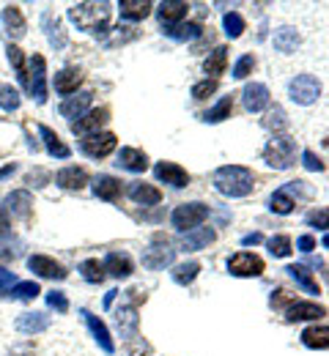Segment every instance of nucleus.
Segmentation results:
<instances>
[{
    "label": "nucleus",
    "instance_id": "c756f323",
    "mask_svg": "<svg viewBox=\"0 0 329 356\" xmlns=\"http://www.w3.org/2000/svg\"><path fill=\"white\" fill-rule=\"evenodd\" d=\"M302 343L307 348H329V326H307L302 332Z\"/></svg>",
    "mask_w": 329,
    "mask_h": 356
},
{
    "label": "nucleus",
    "instance_id": "4d7b16f0",
    "mask_svg": "<svg viewBox=\"0 0 329 356\" xmlns=\"http://www.w3.org/2000/svg\"><path fill=\"white\" fill-rule=\"evenodd\" d=\"M11 233V222H8V211L0 206V236H8Z\"/></svg>",
    "mask_w": 329,
    "mask_h": 356
},
{
    "label": "nucleus",
    "instance_id": "c85d7f7f",
    "mask_svg": "<svg viewBox=\"0 0 329 356\" xmlns=\"http://www.w3.org/2000/svg\"><path fill=\"white\" fill-rule=\"evenodd\" d=\"M39 134H42V140H45V145H47V151L52 154V156H58V159H69V156H72L69 145H66V143H63L58 134L52 132L49 127H45V124H42V127H39Z\"/></svg>",
    "mask_w": 329,
    "mask_h": 356
},
{
    "label": "nucleus",
    "instance_id": "603ef678",
    "mask_svg": "<svg viewBox=\"0 0 329 356\" xmlns=\"http://www.w3.org/2000/svg\"><path fill=\"white\" fill-rule=\"evenodd\" d=\"M302 159H305V168H307V170H313V173H321V170H324V162H321L313 151H305Z\"/></svg>",
    "mask_w": 329,
    "mask_h": 356
},
{
    "label": "nucleus",
    "instance_id": "6e6552de",
    "mask_svg": "<svg viewBox=\"0 0 329 356\" xmlns=\"http://www.w3.org/2000/svg\"><path fill=\"white\" fill-rule=\"evenodd\" d=\"M115 145H118V137L113 132L91 134V137H86V140L80 143L83 154L91 156V159H104V156H110V154L115 151Z\"/></svg>",
    "mask_w": 329,
    "mask_h": 356
},
{
    "label": "nucleus",
    "instance_id": "2eb2a0df",
    "mask_svg": "<svg viewBox=\"0 0 329 356\" xmlns=\"http://www.w3.org/2000/svg\"><path fill=\"white\" fill-rule=\"evenodd\" d=\"M6 211H11V214L19 217V220H31V214H33V197H31V192H28V189L11 192V195L6 197Z\"/></svg>",
    "mask_w": 329,
    "mask_h": 356
},
{
    "label": "nucleus",
    "instance_id": "b1692460",
    "mask_svg": "<svg viewBox=\"0 0 329 356\" xmlns=\"http://www.w3.org/2000/svg\"><path fill=\"white\" fill-rule=\"evenodd\" d=\"M49 326V315L45 312H22L17 318V329L25 332V334H39Z\"/></svg>",
    "mask_w": 329,
    "mask_h": 356
},
{
    "label": "nucleus",
    "instance_id": "39448f33",
    "mask_svg": "<svg viewBox=\"0 0 329 356\" xmlns=\"http://www.w3.org/2000/svg\"><path fill=\"white\" fill-rule=\"evenodd\" d=\"M176 261V250L170 247V241L165 238V236H154V241H151V247L143 252V266L151 268V271H159V268L170 266Z\"/></svg>",
    "mask_w": 329,
    "mask_h": 356
},
{
    "label": "nucleus",
    "instance_id": "2f4dec72",
    "mask_svg": "<svg viewBox=\"0 0 329 356\" xmlns=\"http://www.w3.org/2000/svg\"><path fill=\"white\" fill-rule=\"evenodd\" d=\"M299 42H302V39H299V33H296L294 28H280V31L275 33V49H278V52H285V55L294 52V49L299 47Z\"/></svg>",
    "mask_w": 329,
    "mask_h": 356
},
{
    "label": "nucleus",
    "instance_id": "9b49d317",
    "mask_svg": "<svg viewBox=\"0 0 329 356\" xmlns=\"http://www.w3.org/2000/svg\"><path fill=\"white\" fill-rule=\"evenodd\" d=\"M110 121V110L107 107H99V110H91L86 113L83 118H77L72 124V132L74 134H83V137H91V134H99V129Z\"/></svg>",
    "mask_w": 329,
    "mask_h": 356
},
{
    "label": "nucleus",
    "instance_id": "6ab92c4d",
    "mask_svg": "<svg viewBox=\"0 0 329 356\" xmlns=\"http://www.w3.org/2000/svg\"><path fill=\"white\" fill-rule=\"evenodd\" d=\"M214 238H217V233H214L211 227H192V230H187V233L182 236V247H184L187 252H198V250L209 247Z\"/></svg>",
    "mask_w": 329,
    "mask_h": 356
},
{
    "label": "nucleus",
    "instance_id": "72a5a7b5",
    "mask_svg": "<svg viewBox=\"0 0 329 356\" xmlns=\"http://www.w3.org/2000/svg\"><path fill=\"white\" fill-rule=\"evenodd\" d=\"M231 110H234V99L231 96H225V99H220L206 115H203V121L206 124H220V121H225V118H231Z\"/></svg>",
    "mask_w": 329,
    "mask_h": 356
},
{
    "label": "nucleus",
    "instance_id": "13d9d810",
    "mask_svg": "<svg viewBox=\"0 0 329 356\" xmlns=\"http://www.w3.org/2000/svg\"><path fill=\"white\" fill-rule=\"evenodd\" d=\"M261 241H264V236H261V233H250V236H244V238H241V244H244V247H252V244H261Z\"/></svg>",
    "mask_w": 329,
    "mask_h": 356
},
{
    "label": "nucleus",
    "instance_id": "a211bd4d",
    "mask_svg": "<svg viewBox=\"0 0 329 356\" xmlns=\"http://www.w3.org/2000/svg\"><path fill=\"white\" fill-rule=\"evenodd\" d=\"M115 165L124 168V170H129V173H145L148 170V156L143 154L141 148H121Z\"/></svg>",
    "mask_w": 329,
    "mask_h": 356
},
{
    "label": "nucleus",
    "instance_id": "393cba45",
    "mask_svg": "<svg viewBox=\"0 0 329 356\" xmlns=\"http://www.w3.org/2000/svg\"><path fill=\"white\" fill-rule=\"evenodd\" d=\"M58 186H63V189H72V192H80L86 184H88V173L83 170V168H63L58 176Z\"/></svg>",
    "mask_w": 329,
    "mask_h": 356
},
{
    "label": "nucleus",
    "instance_id": "49530a36",
    "mask_svg": "<svg viewBox=\"0 0 329 356\" xmlns=\"http://www.w3.org/2000/svg\"><path fill=\"white\" fill-rule=\"evenodd\" d=\"M0 107H3L6 113L17 110V107H19V90L11 88V86H0Z\"/></svg>",
    "mask_w": 329,
    "mask_h": 356
},
{
    "label": "nucleus",
    "instance_id": "3c124183",
    "mask_svg": "<svg viewBox=\"0 0 329 356\" xmlns=\"http://www.w3.org/2000/svg\"><path fill=\"white\" fill-rule=\"evenodd\" d=\"M47 305L52 307V310H58V312L69 310V299H66L61 291H52V293H47Z\"/></svg>",
    "mask_w": 329,
    "mask_h": 356
},
{
    "label": "nucleus",
    "instance_id": "cd10ccee",
    "mask_svg": "<svg viewBox=\"0 0 329 356\" xmlns=\"http://www.w3.org/2000/svg\"><path fill=\"white\" fill-rule=\"evenodd\" d=\"M94 192L99 200H110L113 203V200L121 197V181L113 176H99L94 184Z\"/></svg>",
    "mask_w": 329,
    "mask_h": 356
},
{
    "label": "nucleus",
    "instance_id": "052dcab7",
    "mask_svg": "<svg viewBox=\"0 0 329 356\" xmlns=\"http://www.w3.org/2000/svg\"><path fill=\"white\" fill-rule=\"evenodd\" d=\"M115 293H118V291H110V293L104 296V307H110V305H113V299H115Z\"/></svg>",
    "mask_w": 329,
    "mask_h": 356
},
{
    "label": "nucleus",
    "instance_id": "aec40b11",
    "mask_svg": "<svg viewBox=\"0 0 329 356\" xmlns=\"http://www.w3.org/2000/svg\"><path fill=\"white\" fill-rule=\"evenodd\" d=\"M327 310L316 302H294L288 310H285V318L288 321H316V318H324Z\"/></svg>",
    "mask_w": 329,
    "mask_h": 356
},
{
    "label": "nucleus",
    "instance_id": "9d476101",
    "mask_svg": "<svg viewBox=\"0 0 329 356\" xmlns=\"http://www.w3.org/2000/svg\"><path fill=\"white\" fill-rule=\"evenodd\" d=\"M115 323H118V332L129 340V343H138V346H145L138 334V307L135 305H124L115 312Z\"/></svg>",
    "mask_w": 329,
    "mask_h": 356
},
{
    "label": "nucleus",
    "instance_id": "5701e85b",
    "mask_svg": "<svg viewBox=\"0 0 329 356\" xmlns=\"http://www.w3.org/2000/svg\"><path fill=\"white\" fill-rule=\"evenodd\" d=\"M132 258L129 255H124V252H110L107 258H104V271H110L115 280H127L129 274H132Z\"/></svg>",
    "mask_w": 329,
    "mask_h": 356
},
{
    "label": "nucleus",
    "instance_id": "09e8293b",
    "mask_svg": "<svg viewBox=\"0 0 329 356\" xmlns=\"http://www.w3.org/2000/svg\"><path fill=\"white\" fill-rule=\"evenodd\" d=\"M252 66H255L252 55H241V58L236 60V66H234V77H236V80H244V77L252 72Z\"/></svg>",
    "mask_w": 329,
    "mask_h": 356
},
{
    "label": "nucleus",
    "instance_id": "4468645a",
    "mask_svg": "<svg viewBox=\"0 0 329 356\" xmlns=\"http://www.w3.org/2000/svg\"><path fill=\"white\" fill-rule=\"evenodd\" d=\"M28 268L36 271V274L45 277V280H66V268L61 266L55 258H47V255H33V258H28Z\"/></svg>",
    "mask_w": 329,
    "mask_h": 356
},
{
    "label": "nucleus",
    "instance_id": "de8ad7c7",
    "mask_svg": "<svg viewBox=\"0 0 329 356\" xmlns=\"http://www.w3.org/2000/svg\"><path fill=\"white\" fill-rule=\"evenodd\" d=\"M305 222L310 225V227H319V230H327V227H329V209H313V211H307V217H305Z\"/></svg>",
    "mask_w": 329,
    "mask_h": 356
},
{
    "label": "nucleus",
    "instance_id": "473e14b6",
    "mask_svg": "<svg viewBox=\"0 0 329 356\" xmlns=\"http://www.w3.org/2000/svg\"><path fill=\"white\" fill-rule=\"evenodd\" d=\"M225 63H228V49L225 47H217L211 55H209V60H206V74H211V80L214 77H220L223 72H225Z\"/></svg>",
    "mask_w": 329,
    "mask_h": 356
},
{
    "label": "nucleus",
    "instance_id": "8fccbe9b",
    "mask_svg": "<svg viewBox=\"0 0 329 356\" xmlns=\"http://www.w3.org/2000/svg\"><path fill=\"white\" fill-rule=\"evenodd\" d=\"M217 90V80H203V83H195L192 86V99H206Z\"/></svg>",
    "mask_w": 329,
    "mask_h": 356
},
{
    "label": "nucleus",
    "instance_id": "58836bf2",
    "mask_svg": "<svg viewBox=\"0 0 329 356\" xmlns=\"http://www.w3.org/2000/svg\"><path fill=\"white\" fill-rule=\"evenodd\" d=\"M264 127H266V129H272L275 134H280L282 129L288 127V121H285V110H282L280 104L269 107V113H266V118H264Z\"/></svg>",
    "mask_w": 329,
    "mask_h": 356
},
{
    "label": "nucleus",
    "instance_id": "7ed1b4c3",
    "mask_svg": "<svg viewBox=\"0 0 329 356\" xmlns=\"http://www.w3.org/2000/svg\"><path fill=\"white\" fill-rule=\"evenodd\" d=\"M294 156H296V143L285 134H275L264 148V159L275 170H288L294 165Z\"/></svg>",
    "mask_w": 329,
    "mask_h": 356
},
{
    "label": "nucleus",
    "instance_id": "ea45409f",
    "mask_svg": "<svg viewBox=\"0 0 329 356\" xmlns=\"http://www.w3.org/2000/svg\"><path fill=\"white\" fill-rule=\"evenodd\" d=\"M198 271H200V264H198V261H189V264H179L170 274H173V280H176L179 285H189V282L198 277Z\"/></svg>",
    "mask_w": 329,
    "mask_h": 356
},
{
    "label": "nucleus",
    "instance_id": "20e7f679",
    "mask_svg": "<svg viewBox=\"0 0 329 356\" xmlns=\"http://www.w3.org/2000/svg\"><path fill=\"white\" fill-rule=\"evenodd\" d=\"M25 74H28V86L25 88L33 93V99L39 104H45L47 102V60L42 55H31Z\"/></svg>",
    "mask_w": 329,
    "mask_h": 356
},
{
    "label": "nucleus",
    "instance_id": "5fc2aeb1",
    "mask_svg": "<svg viewBox=\"0 0 329 356\" xmlns=\"http://www.w3.org/2000/svg\"><path fill=\"white\" fill-rule=\"evenodd\" d=\"M11 285H17V277H14L11 271H6V268L0 266V293H3L6 288L11 291Z\"/></svg>",
    "mask_w": 329,
    "mask_h": 356
},
{
    "label": "nucleus",
    "instance_id": "680f3d73",
    "mask_svg": "<svg viewBox=\"0 0 329 356\" xmlns=\"http://www.w3.org/2000/svg\"><path fill=\"white\" fill-rule=\"evenodd\" d=\"M321 244H324V247H327V250H329V233H327V236H324V241H321Z\"/></svg>",
    "mask_w": 329,
    "mask_h": 356
},
{
    "label": "nucleus",
    "instance_id": "0eeeda50",
    "mask_svg": "<svg viewBox=\"0 0 329 356\" xmlns=\"http://www.w3.org/2000/svg\"><path fill=\"white\" fill-rule=\"evenodd\" d=\"M288 93H291V99H294L296 104L307 107V104H313V102L321 96V83H319L313 74H299V77L291 80Z\"/></svg>",
    "mask_w": 329,
    "mask_h": 356
},
{
    "label": "nucleus",
    "instance_id": "1a4fd4ad",
    "mask_svg": "<svg viewBox=\"0 0 329 356\" xmlns=\"http://www.w3.org/2000/svg\"><path fill=\"white\" fill-rule=\"evenodd\" d=\"M228 271L234 277H261L264 274V261L252 252H236L228 261Z\"/></svg>",
    "mask_w": 329,
    "mask_h": 356
},
{
    "label": "nucleus",
    "instance_id": "c9c22d12",
    "mask_svg": "<svg viewBox=\"0 0 329 356\" xmlns=\"http://www.w3.org/2000/svg\"><path fill=\"white\" fill-rule=\"evenodd\" d=\"M285 271H288V274L296 280V285H302L307 293H319V282L313 280V274H310L305 266H288Z\"/></svg>",
    "mask_w": 329,
    "mask_h": 356
},
{
    "label": "nucleus",
    "instance_id": "7c9ffc66",
    "mask_svg": "<svg viewBox=\"0 0 329 356\" xmlns=\"http://www.w3.org/2000/svg\"><path fill=\"white\" fill-rule=\"evenodd\" d=\"M118 8H121V17H127V19H145L154 6L148 0H121Z\"/></svg>",
    "mask_w": 329,
    "mask_h": 356
},
{
    "label": "nucleus",
    "instance_id": "423d86ee",
    "mask_svg": "<svg viewBox=\"0 0 329 356\" xmlns=\"http://www.w3.org/2000/svg\"><path fill=\"white\" fill-rule=\"evenodd\" d=\"M209 217V206L206 203H184V206H176L173 214H170V222L179 230H192Z\"/></svg>",
    "mask_w": 329,
    "mask_h": 356
},
{
    "label": "nucleus",
    "instance_id": "f8f14e48",
    "mask_svg": "<svg viewBox=\"0 0 329 356\" xmlns=\"http://www.w3.org/2000/svg\"><path fill=\"white\" fill-rule=\"evenodd\" d=\"M80 315H83L86 326L91 329V334H94V340L99 343V348H102L104 354H115V343H113V337H110V329L104 326V321H99L94 312H88V310H80Z\"/></svg>",
    "mask_w": 329,
    "mask_h": 356
},
{
    "label": "nucleus",
    "instance_id": "f257e3e1",
    "mask_svg": "<svg viewBox=\"0 0 329 356\" xmlns=\"http://www.w3.org/2000/svg\"><path fill=\"white\" fill-rule=\"evenodd\" d=\"M214 186L217 192H223L225 197H247L255 186V176L250 168H241V165H225V168H217L214 173Z\"/></svg>",
    "mask_w": 329,
    "mask_h": 356
},
{
    "label": "nucleus",
    "instance_id": "a19ab883",
    "mask_svg": "<svg viewBox=\"0 0 329 356\" xmlns=\"http://www.w3.org/2000/svg\"><path fill=\"white\" fill-rule=\"evenodd\" d=\"M80 271H83V277L88 280V282H102L104 280V264H99L96 258H88V261H83L80 264Z\"/></svg>",
    "mask_w": 329,
    "mask_h": 356
},
{
    "label": "nucleus",
    "instance_id": "6e6d98bb",
    "mask_svg": "<svg viewBox=\"0 0 329 356\" xmlns=\"http://www.w3.org/2000/svg\"><path fill=\"white\" fill-rule=\"evenodd\" d=\"M296 247H299V252H313L316 250V238L313 236H299Z\"/></svg>",
    "mask_w": 329,
    "mask_h": 356
},
{
    "label": "nucleus",
    "instance_id": "bb28decb",
    "mask_svg": "<svg viewBox=\"0 0 329 356\" xmlns=\"http://www.w3.org/2000/svg\"><path fill=\"white\" fill-rule=\"evenodd\" d=\"M3 25H6L8 36H14V39L25 36V17H22L19 6H6L3 8Z\"/></svg>",
    "mask_w": 329,
    "mask_h": 356
},
{
    "label": "nucleus",
    "instance_id": "412c9836",
    "mask_svg": "<svg viewBox=\"0 0 329 356\" xmlns=\"http://www.w3.org/2000/svg\"><path fill=\"white\" fill-rule=\"evenodd\" d=\"M91 102H94V93H80V96L66 99V102L58 107V113H61L63 118H83V115L88 113Z\"/></svg>",
    "mask_w": 329,
    "mask_h": 356
},
{
    "label": "nucleus",
    "instance_id": "864d4df0",
    "mask_svg": "<svg viewBox=\"0 0 329 356\" xmlns=\"http://www.w3.org/2000/svg\"><path fill=\"white\" fill-rule=\"evenodd\" d=\"M282 305H288V307H291V305H294V296H291L288 291H282V288H280V291L272 296V307H282Z\"/></svg>",
    "mask_w": 329,
    "mask_h": 356
},
{
    "label": "nucleus",
    "instance_id": "a878e982",
    "mask_svg": "<svg viewBox=\"0 0 329 356\" xmlns=\"http://www.w3.org/2000/svg\"><path fill=\"white\" fill-rule=\"evenodd\" d=\"M129 197H132L135 203H143V206H157V203L162 200V192H159L157 186H151V184L135 181V184L129 186Z\"/></svg>",
    "mask_w": 329,
    "mask_h": 356
},
{
    "label": "nucleus",
    "instance_id": "f3484780",
    "mask_svg": "<svg viewBox=\"0 0 329 356\" xmlns=\"http://www.w3.org/2000/svg\"><path fill=\"white\" fill-rule=\"evenodd\" d=\"M244 107L250 110V113H261V110H266L269 107V88L264 86V83H250V86H244Z\"/></svg>",
    "mask_w": 329,
    "mask_h": 356
},
{
    "label": "nucleus",
    "instance_id": "4be33fe9",
    "mask_svg": "<svg viewBox=\"0 0 329 356\" xmlns=\"http://www.w3.org/2000/svg\"><path fill=\"white\" fill-rule=\"evenodd\" d=\"M80 86H83V72H80V69H74V66H69V69H63V72H58V74H55V90H58L61 96L77 93Z\"/></svg>",
    "mask_w": 329,
    "mask_h": 356
},
{
    "label": "nucleus",
    "instance_id": "a18cd8bd",
    "mask_svg": "<svg viewBox=\"0 0 329 356\" xmlns=\"http://www.w3.org/2000/svg\"><path fill=\"white\" fill-rule=\"evenodd\" d=\"M266 247H269V252H272L275 258H288V255H291V238H288V236H272V238L266 241Z\"/></svg>",
    "mask_w": 329,
    "mask_h": 356
},
{
    "label": "nucleus",
    "instance_id": "f704fd0d",
    "mask_svg": "<svg viewBox=\"0 0 329 356\" xmlns=\"http://www.w3.org/2000/svg\"><path fill=\"white\" fill-rule=\"evenodd\" d=\"M294 200H291V195H288V186H282V189H278L272 197H269V209L275 211V214H291L294 211Z\"/></svg>",
    "mask_w": 329,
    "mask_h": 356
},
{
    "label": "nucleus",
    "instance_id": "bf43d9fd",
    "mask_svg": "<svg viewBox=\"0 0 329 356\" xmlns=\"http://www.w3.org/2000/svg\"><path fill=\"white\" fill-rule=\"evenodd\" d=\"M11 173H14V165H6V168L0 170V181H3L6 176H11Z\"/></svg>",
    "mask_w": 329,
    "mask_h": 356
},
{
    "label": "nucleus",
    "instance_id": "e433bc0d",
    "mask_svg": "<svg viewBox=\"0 0 329 356\" xmlns=\"http://www.w3.org/2000/svg\"><path fill=\"white\" fill-rule=\"evenodd\" d=\"M42 293V288H39V282H17L11 291H8V296L11 299H22V302H31V299H36Z\"/></svg>",
    "mask_w": 329,
    "mask_h": 356
},
{
    "label": "nucleus",
    "instance_id": "37998d69",
    "mask_svg": "<svg viewBox=\"0 0 329 356\" xmlns=\"http://www.w3.org/2000/svg\"><path fill=\"white\" fill-rule=\"evenodd\" d=\"M42 25L47 28V39H49V42H52L55 47H58V49H61V47L66 44V36L61 33V25H58V19L52 22V14H45V17H42Z\"/></svg>",
    "mask_w": 329,
    "mask_h": 356
},
{
    "label": "nucleus",
    "instance_id": "ddd939ff",
    "mask_svg": "<svg viewBox=\"0 0 329 356\" xmlns=\"http://www.w3.org/2000/svg\"><path fill=\"white\" fill-rule=\"evenodd\" d=\"M154 176L159 181H165V184H170V186H176V189H184L189 184V173L176 162H157Z\"/></svg>",
    "mask_w": 329,
    "mask_h": 356
},
{
    "label": "nucleus",
    "instance_id": "dca6fc26",
    "mask_svg": "<svg viewBox=\"0 0 329 356\" xmlns=\"http://www.w3.org/2000/svg\"><path fill=\"white\" fill-rule=\"evenodd\" d=\"M187 8L189 6L184 0H165V3L157 6V17H159L162 25L173 28V25H179V22L187 17Z\"/></svg>",
    "mask_w": 329,
    "mask_h": 356
},
{
    "label": "nucleus",
    "instance_id": "f03ea898",
    "mask_svg": "<svg viewBox=\"0 0 329 356\" xmlns=\"http://www.w3.org/2000/svg\"><path fill=\"white\" fill-rule=\"evenodd\" d=\"M69 19L94 36H104L110 25V6L107 3H77L69 8Z\"/></svg>",
    "mask_w": 329,
    "mask_h": 356
},
{
    "label": "nucleus",
    "instance_id": "c03bdc74",
    "mask_svg": "<svg viewBox=\"0 0 329 356\" xmlns=\"http://www.w3.org/2000/svg\"><path fill=\"white\" fill-rule=\"evenodd\" d=\"M223 25H225V33H228L231 39H239V36L244 33V19H241V14H236V11H228V14L223 17Z\"/></svg>",
    "mask_w": 329,
    "mask_h": 356
},
{
    "label": "nucleus",
    "instance_id": "4c0bfd02",
    "mask_svg": "<svg viewBox=\"0 0 329 356\" xmlns=\"http://www.w3.org/2000/svg\"><path fill=\"white\" fill-rule=\"evenodd\" d=\"M165 36H170V39H179V42H187V39H195V36H200V25H198V22H187V25H173V28H165Z\"/></svg>",
    "mask_w": 329,
    "mask_h": 356
},
{
    "label": "nucleus",
    "instance_id": "79ce46f5",
    "mask_svg": "<svg viewBox=\"0 0 329 356\" xmlns=\"http://www.w3.org/2000/svg\"><path fill=\"white\" fill-rule=\"evenodd\" d=\"M8 60H11V66L17 69V77H19V83L22 86H28V74H25V58H22V49L14 44H8Z\"/></svg>",
    "mask_w": 329,
    "mask_h": 356
}]
</instances>
